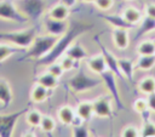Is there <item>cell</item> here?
Here are the masks:
<instances>
[{
    "instance_id": "24",
    "label": "cell",
    "mask_w": 155,
    "mask_h": 137,
    "mask_svg": "<svg viewBox=\"0 0 155 137\" xmlns=\"http://www.w3.org/2000/svg\"><path fill=\"white\" fill-rule=\"evenodd\" d=\"M47 97H48V89L36 82V85H34L30 91V99L35 103H41L46 101Z\"/></svg>"
},
{
    "instance_id": "25",
    "label": "cell",
    "mask_w": 155,
    "mask_h": 137,
    "mask_svg": "<svg viewBox=\"0 0 155 137\" xmlns=\"http://www.w3.org/2000/svg\"><path fill=\"white\" fill-rule=\"evenodd\" d=\"M75 110L80 118H82L85 121H88L93 115V103L91 101H84L78 104Z\"/></svg>"
},
{
    "instance_id": "9",
    "label": "cell",
    "mask_w": 155,
    "mask_h": 137,
    "mask_svg": "<svg viewBox=\"0 0 155 137\" xmlns=\"http://www.w3.org/2000/svg\"><path fill=\"white\" fill-rule=\"evenodd\" d=\"M25 112H27V109H23V110L16 112L13 114L0 115V137H11L17 120Z\"/></svg>"
},
{
    "instance_id": "15",
    "label": "cell",
    "mask_w": 155,
    "mask_h": 137,
    "mask_svg": "<svg viewBox=\"0 0 155 137\" xmlns=\"http://www.w3.org/2000/svg\"><path fill=\"white\" fill-rule=\"evenodd\" d=\"M155 32V18H151L149 16H143V19L139 22L138 29L134 35V41H138L139 39H142L144 35Z\"/></svg>"
},
{
    "instance_id": "23",
    "label": "cell",
    "mask_w": 155,
    "mask_h": 137,
    "mask_svg": "<svg viewBox=\"0 0 155 137\" xmlns=\"http://www.w3.org/2000/svg\"><path fill=\"white\" fill-rule=\"evenodd\" d=\"M57 115H58V119H59V121L62 124L70 125L73 119H74V116L76 115V110L70 105H63V107H61L58 109Z\"/></svg>"
},
{
    "instance_id": "17",
    "label": "cell",
    "mask_w": 155,
    "mask_h": 137,
    "mask_svg": "<svg viewBox=\"0 0 155 137\" xmlns=\"http://www.w3.org/2000/svg\"><path fill=\"white\" fill-rule=\"evenodd\" d=\"M69 16H70V8L61 2H57L56 5H53L47 12V17L58 19V21H67Z\"/></svg>"
},
{
    "instance_id": "35",
    "label": "cell",
    "mask_w": 155,
    "mask_h": 137,
    "mask_svg": "<svg viewBox=\"0 0 155 137\" xmlns=\"http://www.w3.org/2000/svg\"><path fill=\"white\" fill-rule=\"evenodd\" d=\"M93 4L96 5V7H97L99 11L105 12V11H109V10L113 7L114 0H94Z\"/></svg>"
},
{
    "instance_id": "18",
    "label": "cell",
    "mask_w": 155,
    "mask_h": 137,
    "mask_svg": "<svg viewBox=\"0 0 155 137\" xmlns=\"http://www.w3.org/2000/svg\"><path fill=\"white\" fill-rule=\"evenodd\" d=\"M119 68H120L121 74L125 78V80H127L130 82H133L134 70H136L134 63L128 58H119Z\"/></svg>"
},
{
    "instance_id": "26",
    "label": "cell",
    "mask_w": 155,
    "mask_h": 137,
    "mask_svg": "<svg viewBox=\"0 0 155 137\" xmlns=\"http://www.w3.org/2000/svg\"><path fill=\"white\" fill-rule=\"evenodd\" d=\"M122 16L127 22L134 25L139 24V22L143 19V13L136 7H126L122 12Z\"/></svg>"
},
{
    "instance_id": "44",
    "label": "cell",
    "mask_w": 155,
    "mask_h": 137,
    "mask_svg": "<svg viewBox=\"0 0 155 137\" xmlns=\"http://www.w3.org/2000/svg\"><path fill=\"white\" fill-rule=\"evenodd\" d=\"M126 1H133V0H126Z\"/></svg>"
},
{
    "instance_id": "31",
    "label": "cell",
    "mask_w": 155,
    "mask_h": 137,
    "mask_svg": "<svg viewBox=\"0 0 155 137\" xmlns=\"http://www.w3.org/2000/svg\"><path fill=\"white\" fill-rule=\"evenodd\" d=\"M39 127L41 129V131H44L46 133L53 132L54 129H56V121H54L53 118H51L48 115H42V119H41V122H40Z\"/></svg>"
},
{
    "instance_id": "21",
    "label": "cell",
    "mask_w": 155,
    "mask_h": 137,
    "mask_svg": "<svg viewBox=\"0 0 155 137\" xmlns=\"http://www.w3.org/2000/svg\"><path fill=\"white\" fill-rule=\"evenodd\" d=\"M12 101V91L8 82L4 79H0V103L2 108H7Z\"/></svg>"
},
{
    "instance_id": "36",
    "label": "cell",
    "mask_w": 155,
    "mask_h": 137,
    "mask_svg": "<svg viewBox=\"0 0 155 137\" xmlns=\"http://www.w3.org/2000/svg\"><path fill=\"white\" fill-rule=\"evenodd\" d=\"M132 108H133V110H134V112H137V113L139 114L140 112H143L144 109H147V108H148L147 98H137V99L133 102Z\"/></svg>"
},
{
    "instance_id": "33",
    "label": "cell",
    "mask_w": 155,
    "mask_h": 137,
    "mask_svg": "<svg viewBox=\"0 0 155 137\" xmlns=\"http://www.w3.org/2000/svg\"><path fill=\"white\" fill-rule=\"evenodd\" d=\"M46 70H47L48 73H51L52 75L57 76L58 79H59V78L63 75V73H64V69L62 68V65L59 64L58 61H57V62H53V63H51V64H48Z\"/></svg>"
},
{
    "instance_id": "32",
    "label": "cell",
    "mask_w": 155,
    "mask_h": 137,
    "mask_svg": "<svg viewBox=\"0 0 155 137\" xmlns=\"http://www.w3.org/2000/svg\"><path fill=\"white\" fill-rule=\"evenodd\" d=\"M139 135L142 137H155V124L150 120L143 121V125L139 130Z\"/></svg>"
},
{
    "instance_id": "4",
    "label": "cell",
    "mask_w": 155,
    "mask_h": 137,
    "mask_svg": "<svg viewBox=\"0 0 155 137\" xmlns=\"http://www.w3.org/2000/svg\"><path fill=\"white\" fill-rule=\"evenodd\" d=\"M101 84H102V79L101 78L99 79L92 78V76L87 75L84 72V69H80L79 72H76V74L68 81L69 89L75 93L91 91L93 89H97Z\"/></svg>"
},
{
    "instance_id": "27",
    "label": "cell",
    "mask_w": 155,
    "mask_h": 137,
    "mask_svg": "<svg viewBox=\"0 0 155 137\" xmlns=\"http://www.w3.org/2000/svg\"><path fill=\"white\" fill-rule=\"evenodd\" d=\"M136 52L138 56L155 55V41L153 40H142L137 44Z\"/></svg>"
},
{
    "instance_id": "2",
    "label": "cell",
    "mask_w": 155,
    "mask_h": 137,
    "mask_svg": "<svg viewBox=\"0 0 155 137\" xmlns=\"http://www.w3.org/2000/svg\"><path fill=\"white\" fill-rule=\"evenodd\" d=\"M59 39V36L56 35H51L47 34L46 35H36L33 44L30 45L29 48H27V51L24 52V56L21 58V61L23 59H40L44 56H46L52 47L54 46V44L57 42V40Z\"/></svg>"
},
{
    "instance_id": "3",
    "label": "cell",
    "mask_w": 155,
    "mask_h": 137,
    "mask_svg": "<svg viewBox=\"0 0 155 137\" xmlns=\"http://www.w3.org/2000/svg\"><path fill=\"white\" fill-rule=\"evenodd\" d=\"M35 36H36V28H34V27L25 29V30L0 33V40L1 41H5L7 44H11V45L25 48V50L30 47Z\"/></svg>"
},
{
    "instance_id": "41",
    "label": "cell",
    "mask_w": 155,
    "mask_h": 137,
    "mask_svg": "<svg viewBox=\"0 0 155 137\" xmlns=\"http://www.w3.org/2000/svg\"><path fill=\"white\" fill-rule=\"evenodd\" d=\"M84 121H85V120H84L82 118H80V116L76 114V115L74 116V119H73V121H71V124H70V125H71L73 127H74V126H80V125H82V124H84Z\"/></svg>"
},
{
    "instance_id": "11",
    "label": "cell",
    "mask_w": 155,
    "mask_h": 137,
    "mask_svg": "<svg viewBox=\"0 0 155 137\" xmlns=\"http://www.w3.org/2000/svg\"><path fill=\"white\" fill-rule=\"evenodd\" d=\"M93 114L99 118H111L113 116V107L111 102L107 97H101L94 99L93 102Z\"/></svg>"
},
{
    "instance_id": "22",
    "label": "cell",
    "mask_w": 155,
    "mask_h": 137,
    "mask_svg": "<svg viewBox=\"0 0 155 137\" xmlns=\"http://www.w3.org/2000/svg\"><path fill=\"white\" fill-rule=\"evenodd\" d=\"M136 70H143L148 72L155 67V55H148V56H138V59L134 63Z\"/></svg>"
},
{
    "instance_id": "38",
    "label": "cell",
    "mask_w": 155,
    "mask_h": 137,
    "mask_svg": "<svg viewBox=\"0 0 155 137\" xmlns=\"http://www.w3.org/2000/svg\"><path fill=\"white\" fill-rule=\"evenodd\" d=\"M147 102H148V108L151 110L153 114H155V92L147 95Z\"/></svg>"
},
{
    "instance_id": "14",
    "label": "cell",
    "mask_w": 155,
    "mask_h": 137,
    "mask_svg": "<svg viewBox=\"0 0 155 137\" xmlns=\"http://www.w3.org/2000/svg\"><path fill=\"white\" fill-rule=\"evenodd\" d=\"M102 18L109 23L113 28L116 29H126V30H132L134 28V24H131L130 22H127L122 15H104L102 16Z\"/></svg>"
},
{
    "instance_id": "16",
    "label": "cell",
    "mask_w": 155,
    "mask_h": 137,
    "mask_svg": "<svg viewBox=\"0 0 155 137\" xmlns=\"http://www.w3.org/2000/svg\"><path fill=\"white\" fill-rule=\"evenodd\" d=\"M64 55L71 57V58L75 59V61H80V62H81L82 59H87V57H88L87 50L82 46L81 42H79V41H76V40L68 47V50L65 51Z\"/></svg>"
},
{
    "instance_id": "37",
    "label": "cell",
    "mask_w": 155,
    "mask_h": 137,
    "mask_svg": "<svg viewBox=\"0 0 155 137\" xmlns=\"http://www.w3.org/2000/svg\"><path fill=\"white\" fill-rule=\"evenodd\" d=\"M121 136L122 137H138L140 135H139V130L136 126H126L122 129Z\"/></svg>"
},
{
    "instance_id": "20",
    "label": "cell",
    "mask_w": 155,
    "mask_h": 137,
    "mask_svg": "<svg viewBox=\"0 0 155 137\" xmlns=\"http://www.w3.org/2000/svg\"><path fill=\"white\" fill-rule=\"evenodd\" d=\"M25 51H27L25 48H22V47L11 45V44L8 45L7 42L6 44L0 42V63L4 62L5 59H7L8 57H11L15 53H24Z\"/></svg>"
},
{
    "instance_id": "34",
    "label": "cell",
    "mask_w": 155,
    "mask_h": 137,
    "mask_svg": "<svg viewBox=\"0 0 155 137\" xmlns=\"http://www.w3.org/2000/svg\"><path fill=\"white\" fill-rule=\"evenodd\" d=\"M71 135L74 137H90L91 133H90V130L82 124L80 126H74L73 130H71Z\"/></svg>"
},
{
    "instance_id": "10",
    "label": "cell",
    "mask_w": 155,
    "mask_h": 137,
    "mask_svg": "<svg viewBox=\"0 0 155 137\" xmlns=\"http://www.w3.org/2000/svg\"><path fill=\"white\" fill-rule=\"evenodd\" d=\"M44 27H45V32L47 34L62 36L63 34L67 33V30L69 28V23L67 21H58V19H53V18L47 17L45 23H44Z\"/></svg>"
},
{
    "instance_id": "42",
    "label": "cell",
    "mask_w": 155,
    "mask_h": 137,
    "mask_svg": "<svg viewBox=\"0 0 155 137\" xmlns=\"http://www.w3.org/2000/svg\"><path fill=\"white\" fill-rule=\"evenodd\" d=\"M59 2L63 4V5H65L67 7L71 8V7H74L79 2V0H59Z\"/></svg>"
},
{
    "instance_id": "19",
    "label": "cell",
    "mask_w": 155,
    "mask_h": 137,
    "mask_svg": "<svg viewBox=\"0 0 155 137\" xmlns=\"http://www.w3.org/2000/svg\"><path fill=\"white\" fill-rule=\"evenodd\" d=\"M36 82L40 84V85H42V86H45V87L48 89V90H53V89H56V87L58 86L59 79H58L57 76L52 75L51 73H48V72L46 70L45 73L40 74V75L36 78Z\"/></svg>"
},
{
    "instance_id": "7",
    "label": "cell",
    "mask_w": 155,
    "mask_h": 137,
    "mask_svg": "<svg viewBox=\"0 0 155 137\" xmlns=\"http://www.w3.org/2000/svg\"><path fill=\"white\" fill-rule=\"evenodd\" d=\"M0 18L6 21H13L17 23H27L29 18L23 15L12 2L1 1L0 2Z\"/></svg>"
},
{
    "instance_id": "30",
    "label": "cell",
    "mask_w": 155,
    "mask_h": 137,
    "mask_svg": "<svg viewBox=\"0 0 155 137\" xmlns=\"http://www.w3.org/2000/svg\"><path fill=\"white\" fill-rule=\"evenodd\" d=\"M42 119V114L36 110V109H31V110H27V115H25V120L27 122L33 126V127H38L41 122Z\"/></svg>"
},
{
    "instance_id": "8",
    "label": "cell",
    "mask_w": 155,
    "mask_h": 137,
    "mask_svg": "<svg viewBox=\"0 0 155 137\" xmlns=\"http://www.w3.org/2000/svg\"><path fill=\"white\" fill-rule=\"evenodd\" d=\"M93 40L98 44V46H99V48H101V53L103 55V57H104V59H105V63H107V68H108V70H110L111 73H114L119 79H121V80H125V78H124V75L121 74V72H120V68H119V58H116L115 56H114V53L113 52H110L104 45H103V42L99 40V36H94L93 38Z\"/></svg>"
},
{
    "instance_id": "6",
    "label": "cell",
    "mask_w": 155,
    "mask_h": 137,
    "mask_svg": "<svg viewBox=\"0 0 155 137\" xmlns=\"http://www.w3.org/2000/svg\"><path fill=\"white\" fill-rule=\"evenodd\" d=\"M18 10L23 15H25L29 19H38L44 15L45 1L44 0H22Z\"/></svg>"
},
{
    "instance_id": "40",
    "label": "cell",
    "mask_w": 155,
    "mask_h": 137,
    "mask_svg": "<svg viewBox=\"0 0 155 137\" xmlns=\"http://www.w3.org/2000/svg\"><path fill=\"white\" fill-rule=\"evenodd\" d=\"M139 115L142 116V120H143V121H147V120H150L153 113H151V110H150L149 108H147V109H144L143 112H140Z\"/></svg>"
},
{
    "instance_id": "1",
    "label": "cell",
    "mask_w": 155,
    "mask_h": 137,
    "mask_svg": "<svg viewBox=\"0 0 155 137\" xmlns=\"http://www.w3.org/2000/svg\"><path fill=\"white\" fill-rule=\"evenodd\" d=\"M93 28V25L91 23H84V22H73L69 24V28L67 30L65 34H63L62 36H59V39L57 40V42L54 44V46L52 47V50L40 59H36V65H45L47 67L48 64L57 62L68 50V47L84 33L91 30Z\"/></svg>"
},
{
    "instance_id": "29",
    "label": "cell",
    "mask_w": 155,
    "mask_h": 137,
    "mask_svg": "<svg viewBox=\"0 0 155 137\" xmlns=\"http://www.w3.org/2000/svg\"><path fill=\"white\" fill-rule=\"evenodd\" d=\"M59 64L62 65V68L64 69V72H69V70H73V69H78L79 68V63L80 61H75L71 57L67 56V55H63L59 59H58Z\"/></svg>"
},
{
    "instance_id": "28",
    "label": "cell",
    "mask_w": 155,
    "mask_h": 137,
    "mask_svg": "<svg viewBox=\"0 0 155 137\" xmlns=\"http://www.w3.org/2000/svg\"><path fill=\"white\" fill-rule=\"evenodd\" d=\"M137 87H138V91L145 96L151 93V92H155V78H151V76L143 78L138 82Z\"/></svg>"
},
{
    "instance_id": "39",
    "label": "cell",
    "mask_w": 155,
    "mask_h": 137,
    "mask_svg": "<svg viewBox=\"0 0 155 137\" xmlns=\"http://www.w3.org/2000/svg\"><path fill=\"white\" fill-rule=\"evenodd\" d=\"M145 15L151 17V18H155V2H149L145 5Z\"/></svg>"
},
{
    "instance_id": "43",
    "label": "cell",
    "mask_w": 155,
    "mask_h": 137,
    "mask_svg": "<svg viewBox=\"0 0 155 137\" xmlns=\"http://www.w3.org/2000/svg\"><path fill=\"white\" fill-rule=\"evenodd\" d=\"M80 2H84V4H91V2H94V0H79Z\"/></svg>"
},
{
    "instance_id": "13",
    "label": "cell",
    "mask_w": 155,
    "mask_h": 137,
    "mask_svg": "<svg viewBox=\"0 0 155 137\" xmlns=\"http://www.w3.org/2000/svg\"><path fill=\"white\" fill-rule=\"evenodd\" d=\"M86 65H87V68L92 73H94L97 75H99L101 73H103V72H105L108 69L107 68L105 59H104V57H103L102 53H97V55H94L92 57H87Z\"/></svg>"
},
{
    "instance_id": "12",
    "label": "cell",
    "mask_w": 155,
    "mask_h": 137,
    "mask_svg": "<svg viewBox=\"0 0 155 137\" xmlns=\"http://www.w3.org/2000/svg\"><path fill=\"white\" fill-rule=\"evenodd\" d=\"M111 39L114 42V46L121 51L128 48L130 46V34L126 29H116L114 28L111 32Z\"/></svg>"
},
{
    "instance_id": "5",
    "label": "cell",
    "mask_w": 155,
    "mask_h": 137,
    "mask_svg": "<svg viewBox=\"0 0 155 137\" xmlns=\"http://www.w3.org/2000/svg\"><path fill=\"white\" fill-rule=\"evenodd\" d=\"M99 78L102 79V82L104 84V86L109 91L110 96L113 97V99H114V102L116 104L117 110L126 109L125 104L122 103V99H121V96H120V91H119V87H117V76L114 73H111L110 70L107 69L105 72L99 74Z\"/></svg>"
}]
</instances>
